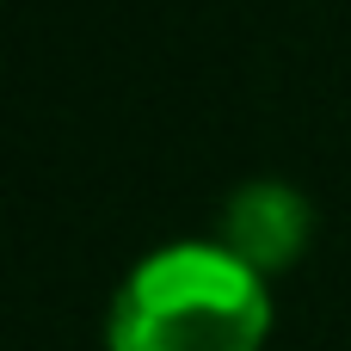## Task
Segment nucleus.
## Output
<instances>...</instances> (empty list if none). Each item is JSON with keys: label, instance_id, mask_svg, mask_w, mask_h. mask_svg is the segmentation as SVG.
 Listing matches in <instances>:
<instances>
[{"label": "nucleus", "instance_id": "obj_2", "mask_svg": "<svg viewBox=\"0 0 351 351\" xmlns=\"http://www.w3.org/2000/svg\"><path fill=\"white\" fill-rule=\"evenodd\" d=\"M308 234H315V210L284 179H253V185H241L222 204V247L241 265H253L259 278L296 265L302 247H308Z\"/></svg>", "mask_w": 351, "mask_h": 351}, {"label": "nucleus", "instance_id": "obj_1", "mask_svg": "<svg viewBox=\"0 0 351 351\" xmlns=\"http://www.w3.org/2000/svg\"><path fill=\"white\" fill-rule=\"evenodd\" d=\"M265 333V278L222 241H173L148 253L123 278L105 321L111 351H259Z\"/></svg>", "mask_w": 351, "mask_h": 351}]
</instances>
